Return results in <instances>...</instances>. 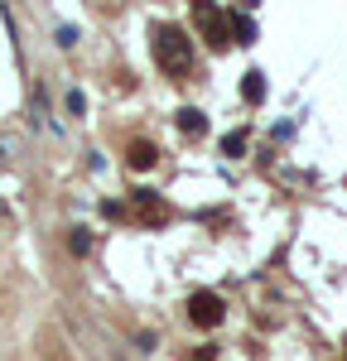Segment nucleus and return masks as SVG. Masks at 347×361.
I'll return each instance as SVG.
<instances>
[{"label": "nucleus", "instance_id": "1", "mask_svg": "<svg viewBox=\"0 0 347 361\" xmlns=\"http://www.w3.org/2000/svg\"><path fill=\"white\" fill-rule=\"evenodd\" d=\"M154 58H159L164 73H183V68H188V39H183V29H159Z\"/></svg>", "mask_w": 347, "mask_h": 361}, {"label": "nucleus", "instance_id": "2", "mask_svg": "<svg viewBox=\"0 0 347 361\" xmlns=\"http://www.w3.org/2000/svg\"><path fill=\"white\" fill-rule=\"evenodd\" d=\"M188 323H198V328H217V323H222V299L207 294V289L193 294V299H188Z\"/></svg>", "mask_w": 347, "mask_h": 361}, {"label": "nucleus", "instance_id": "3", "mask_svg": "<svg viewBox=\"0 0 347 361\" xmlns=\"http://www.w3.org/2000/svg\"><path fill=\"white\" fill-rule=\"evenodd\" d=\"M198 25H202V34H207L212 49H227V25H222V15H217L212 5H198Z\"/></svg>", "mask_w": 347, "mask_h": 361}, {"label": "nucleus", "instance_id": "4", "mask_svg": "<svg viewBox=\"0 0 347 361\" xmlns=\"http://www.w3.org/2000/svg\"><path fill=\"white\" fill-rule=\"evenodd\" d=\"M154 164V145H130V169H150Z\"/></svg>", "mask_w": 347, "mask_h": 361}, {"label": "nucleus", "instance_id": "5", "mask_svg": "<svg viewBox=\"0 0 347 361\" xmlns=\"http://www.w3.org/2000/svg\"><path fill=\"white\" fill-rule=\"evenodd\" d=\"M260 92H265L260 73H246V82H241V97H246V102H260Z\"/></svg>", "mask_w": 347, "mask_h": 361}, {"label": "nucleus", "instance_id": "6", "mask_svg": "<svg viewBox=\"0 0 347 361\" xmlns=\"http://www.w3.org/2000/svg\"><path fill=\"white\" fill-rule=\"evenodd\" d=\"M178 126H183L188 135H202V116L198 111H183V121H178Z\"/></svg>", "mask_w": 347, "mask_h": 361}]
</instances>
